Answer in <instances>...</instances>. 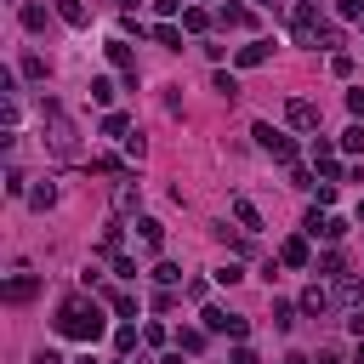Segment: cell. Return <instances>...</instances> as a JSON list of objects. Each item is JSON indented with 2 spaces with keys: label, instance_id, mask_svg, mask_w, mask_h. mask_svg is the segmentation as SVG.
Segmentation results:
<instances>
[{
  "label": "cell",
  "instance_id": "6da1fadb",
  "mask_svg": "<svg viewBox=\"0 0 364 364\" xmlns=\"http://www.w3.org/2000/svg\"><path fill=\"white\" fill-rule=\"evenodd\" d=\"M102 330H108V318H102V301H97V296H85V290L63 296V307H57V336H68V341H97Z\"/></svg>",
  "mask_w": 364,
  "mask_h": 364
},
{
  "label": "cell",
  "instance_id": "7a4b0ae2",
  "mask_svg": "<svg viewBox=\"0 0 364 364\" xmlns=\"http://www.w3.org/2000/svg\"><path fill=\"white\" fill-rule=\"evenodd\" d=\"M40 125H46V148H51L57 159H80V131H74V119H68V108H63V102H51V97H46Z\"/></svg>",
  "mask_w": 364,
  "mask_h": 364
},
{
  "label": "cell",
  "instance_id": "3957f363",
  "mask_svg": "<svg viewBox=\"0 0 364 364\" xmlns=\"http://www.w3.org/2000/svg\"><path fill=\"white\" fill-rule=\"evenodd\" d=\"M330 23L318 17V6L313 0H301V6H290V34H296V46H318V34H324Z\"/></svg>",
  "mask_w": 364,
  "mask_h": 364
},
{
  "label": "cell",
  "instance_id": "277c9868",
  "mask_svg": "<svg viewBox=\"0 0 364 364\" xmlns=\"http://www.w3.org/2000/svg\"><path fill=\"white\" fill-rule=\"evenodd\" d=\"M250 136H256V148H262V154H273L279 165H296V136L273 131L267 119H256V125H250Z\"/></svg>",
  "mask_w": 364,
  "mask_h": 364
},
{
  "label": "cell",
  "instance_id": "5b68a950",
  "mask_svg": "<svg viewBox=\"0 0 364 364\" xmlns=\"http://www.w3.org/2000/svg\"><path fill=\"white\" fill-rule=\"evenodd\" d=\"M199 318H205V330H210V336H228V341H245V336H250V318H245V313H228V307H205Z\"/></svg>",
  "mask_w": 364,
  "mask_h": 364
},
{
  "label": "cell",
  "instance_id": "8992f818",
  "mask_svg": "<svg viewBox=\"0 0 364 364\" xmlns=\"http://www.w3.org/2000/svg\"><path fill=\"white\" fill-rule=\"evenodd\" d=\"M301 233L307 239H347V216H330V210H307V222H301Z\"/></svg>",
  "mask_w": 364,
  "mask_h": 364
},
{
  "label": "cell",
  "instance_id": "52a82bcc",
  "mask_svg": "<svg viewBox=\"0 0 364 364\" xmlns=\"http://www.w3.org/2000/svg\"><path fill=\"white\" fill-rule=\"evenodd\" d=\"M284 119H290L296 131H318V102H307V97H290V102H284Z\"/></svg>",
  "mask_w": 364,
  "mask_h": 364
},
{
  "label": "cell",
  "instance_id": "ba28073f",
  "mask_svg": "<svg viewBox=\"0 0 364 364\" xmlns=\"http://www.w3.org/2000/svg\"><path fill=\"white\" fill-rule=\"evenodd\" d=\"M0 296H6L11 307H23V301H34V296H40V279H34V273H11Z\"/></svg>",
  "mask_w": 364,
  "mask_h": 364
},
{
  "label": "cell",
  "instance_id": "9c48e42d",
  "mask_svg": "<svg viewBox=\"0 0 364 364\" xmlns=\"http://www.w3.org/2000/svg\"><path fill=\"white\" fill-rule=\"evenodd\" d=\"M279 262H284V267H313V250H307V233H296V239H284V245H279Z\"/></svg>",
  "mask_w": 364,
  "mask_h": 364
},
{
  "label": "cell",
  "instance_id": "30bf717a",
  "mask_svg": "<svg viewBox=\"0 0 364 364\" xmlns=\"http://www.w3.org/2000/svg\"><path fill=\"white\" fill-rule=\"evenodd\" d=\"M136 205H142V182L119 176V182H114V210H136Z\"/></svg>",
  "mask_w": 364,
  "mask_h": 364
},
{
  "label": "cell",
  "instance_id": "8fae6325",
  "mask_svg": "<svg viewBox=\"0 0 364 364\" xmlns=\"http://www.w3.org/2000/svg\"><path fill=\"white\" fill-rule=\"evenodd\" d=\"M228 210H233V222H239L245 233H256V228H262V210H256L245 193H233V205H228Z\"/></svg>",
  "mask_w": 364,
  "mask_h": 364
},
{
  "label": "cell",
  "instance_id": "7c38bea8",
  "mask_svg": "<svg viewBox=\"0 0 364 364\" xmlns=\"http://www.w3.org/2000/svg\"><path fill=\"white\" fill-rule=\"evenodd\" d=\"M301 313H307V318H324V313H330V290H324V284H307V290H301Z\"/></svg>",
  "mask_w": 364,
  "mask_h": 364
},
{
  "label": "cell",
  "instance_id": "4fadbf2b",
  "mask_svg": "<svg viewBox=\"0 0 364 364\" xmlns=\"http://www.w3.org/2000/svg\"><path fill=\"white\" fill-rule=\"evenodd\" d=\"M205 336H210L205 324H199V330H193V324H188V330H176V353H188V358H199V353H205Z\"/></svg>",
  "mask_w": 364,
  "mask_h": 364
},
{
  "label": "cell",
  "instance_id": "5bb4252c",
  "mask_svg": "<svg viewBox=\"0 0 364 364\" xmlns=\"http://www.w3.org/2000/svg\"><path fill=\"white\" fill-rule=\"evenodd\" d=\"M51 6H57V17H63L68 28H85V23H91V11H85V0H51Z\"/></svg>",
  "mask_w": 364,
  "mask_h": 364
},
{
  "label": "cell",
  "instance_id": "9a60e30c",
  "mask_svg": "<svg viewBox=\"0 0 364 364\" xmlns=\"http://www.w3.org/2000/svg\"><path fill=\"white\" fill-rule=\"evenodd\" d=\"M102 51H108V63H114L119 74H136V57H131V46H125V40H108Z\"/></svg>",
  "mask_w": 364,
  "mask_h": 364
},
{
  "label": "cell",
  "instance_id": "2e32d148",
  "mask_svg": "<svg viewBox=\"0 0 364 364\" xmlns=\"http://www.w3.org/2000/svg\"><path fill=\"white\" fill-rule=\"evenodd\" d=\"M136 239H142L148 250H159V245H165V222H154V216H136Z\"/></svg>",
  "mask_w": 364,
  "mask_h": 364
},
{
  "label": "cell",
  "instance_id": "e0dca14e",
  "mask_svg": "<svg viewBox=\"0 0 364 364\" xmlns=\"http://www.w3.org/2000/svg\"><path fill=\"white\" fill-rule=\"evenodd\" d=\"M239 68H262L267 63V40H250V46H239V57H233Z\"/></svg>",
  "mask_w": 364,
  "mask_h": 364
},
{
  "label": "cell",
  "instance_id": "ac0fdd59",
  "mask_svg": "<svg viewBox=\"0 0 364 364\" xmlns=\"http://www.w3.org/2000/svg\"><path fill=\"white\" fill-rule=\"evenodd\" d=\"M216 23H222V28H250V6H222Z\"/></svg>",
  "mask_w": 364,
  "mask_h": 364
},
{
  "label": "cell",
  "instance_id": "d6986e66",
  "mask_svg": "<svg viewBox=\"0 0 364 364\" xmlns=\"http://www.w3.org/2000/svg\"><path fill=\"white\" fill-rule=\"evenodd\" d=\"M17 23H23L28 34H40V28H46V6H34V0H28V6L17 11Z\"/></svg>",
  "mask_w": 364,
  "mask_h": 364
},
{
  "label": "cell",
  "instance_id": "ffe728a7",
  "mask_svg": "<svg viewBox=\"0 0 364 364\" xmlns=\"http://www.w3.org/2000/svg\"><path fill=\"white\" fill-rule=\"evenodd\" d=\"M182 28H188V34H205V28H210V11H205V6H188V11H182Z\"/></svg>",
  "mask_w": 364,
  "mask_h": 364
},
{
  "label": "cell",
  "instance_id": "44dd1931",
  "mask_svg": "<svg viewBox=\"0 0 364 364\" xmlns=\"http://www.w3.org/2000/svg\"><path fill=\"white\" fill-rule=\"evenodd\" d=\"M17 74H23V80H34V85H46V57H34V51H28V57L17 63Z\"/></svg>",
  "mask_w": 364,
  "mask_h": 364
},
{
  "label": "cell",
  "instance_id": "7402d4cb",
  "mask_svg": "<svg viewBox=\"0 0 364 364\" xmlns=\"http://www.w3.org/2000/svg\"><path fill=\"white\" fill-rule=\"evenodd\" d=\"M102 301H108V307H114L119 318H136V301H131L125 290H102Z\"/></svg>",
  "mask_w": 364,
  "mask_h": 364
},
{
  "label": "cell",
  "instance_id": "603a6c76",
  "mask_svg": "<svg viewBox=\"0 0 364 364\" xmlns=\"http://www.w3.org/2000/svg\"><path fill=\"white\" fill-rule=\"evenodd\" d=\"M296 313H301V301H273V330H290Z\"/></svg>",
  "mask_w": 364,
  "mask_h": 364
},
{
  "label": "cell",
  "instance_id": "cb8c5ba5",
  "mask_svg": "<svg viewBox=\"0 0 364 364\" xmlns=\"http://www.w3.org/2000/svg\"><path fill=\"white\" fill-rule=\"evenodd\" d=\"M114 97H119V85H114V80H102V74H97V80H91V102H102V108H108V102H114Z\"/></svg>",
  "mask_w": 364,
  "mask_h": 364
},
{
  "label": "cell",
  "instance_id": "d4e9b609",
  "mask_svg": "<svg viewBox=\"0 0 364 364\" xmlns=\"http://www.w3.org/2000/svg\"><path fill=\"white\" fill-rule=\"evenodd\" d=\"M102 131H108V136H119V142H125V136H131V119H125V114H114V108H108V114H102Z\"/></svg>",
  "mask_w": 364,
  "mask_h": 364
},
{
  "label": "cell",
  "instance_id": "484cf974",
  "mask_svg": "<svg viewBox=\"0 0 364 364\" xmlns=\"http://www.w3.org/2000/svg\"><path fill=\"white\" fill-rule=\"evenodd\" d=\"M336 296H341V301H353V307L364 301V296H358V279H353V273H336Z\"/></svg>",
  "mask_w": 364,
  "mask_h": 364
},
{
  "label": "cell",
  "instance_id": "4316f807",
  "mask_svg": "<svg viewBox=\"0 0 364 364\" xmlns=\"http://www.w3.org/2000/svg\"><path fill=\"white\" fill-rule=\"evenodd\" d=\"M210 91H222V97H228V102H233V97H239V80H233V74H228V68H216V80H210Z\"/></svg>",
  "mask_w": 364,
  "mask_h": 364
},
{
  "label": "cell",
  "instance_id": "83f0119b",
  "mask_svg": "<svg viewBox=\"0 0 364 364\" xmlns=\"http://www.w3.org/2000/svg\"><path fill=\"white\" fill-rule=\"evenodd\" d=\"M28 205H34V210H46V205H57V188H51V182H40V188H28Z\"/></svg>",
  "mask_w": 364,
  "mask_h": 364
},
{
  "label": "cell",
  "instance_id": "f1b7e54d",
  "mask_svg": "<svg viewBox=\"0 0 364 364\" xmlns=\"http://www.w3.org/2000/svg\"><path fill=\"white\" fill-rule=\"evenodd\" d=\"M154 40H159V46H171V51H182V28H171V23H159V28H154Z\"/></svg>",
  "mask_w": 364,
  "mask_h": 364
},
{
  "label": "cell",
  "instance_id": "f546056e",
  "mask_svg": "<svg viewBox=\"0 0 364 364\" xmlns=\"http://www.w3.org/2000/svg\"><path fill=\"white\" fill-rule=\"evenodd\" d=\"M6 193H11V199H23V193H28V176H23V171H17V165H11V171H6Z\"/></svg>",
  "mask_w": 364,
  "mask_h": 364
},
{
  "label": "cell",
  "instance_id": "4dcf8cb0",
  "mask_svg": "<svg viewBox=\"0 0 364 364\" xmlns=\"http://www.w3.org/2000/svg\"><path fill=\"white\" fill-rule=\"evenodd\" d=\"M154 279L171 290V284H182V267H176V262H159V267H154Z\"/></svg>",
  "mask_w": 364,
  "mask_h": 364
},
{
  "label": "cell",
  "instance_id": "1f68e13d",
  "mask_svg": "<svg viewBox=\"0 0 364 364\" xmlns=\"http://www.w3.org/2000/svg\"><path fill=\"white\" fill-rule=\"evenodd\" d=\"M341 148H347V154H364V125H347V131H341Z\"/></svg>",
  "mask_w": 364,
  "mask_h": 364
},
{
  "label": "cell",
  "instance_id": "d6a6232c",
  "mask_svg": "<svg viewBox=\"0 0 364 364\" xmlns=\"http://www.w3.org/2000/svg\"><path fill=\"white\" fill-rule=\"evenodd\" d=\"M313 267H318V273H330V279H336V273H347V267H341V256H336V250H324V256H318V262H313Z\"/></svg>",
  "mask_w": 364,
  "mask_h": 364
},
{
  "label": "cell",
  "instance_id": "836d02e7",
  "mask_svg": "<svg viewBox=\"0 0 364 364\" xmlns=\"http://www.w3.org/2000/svg\"><path fill=\"white\" fill-rule=\"evenodd\" d=\"M114 347L131 353V347H136V324H119V330H114Z\"/></svg>",
  "mask_w": 364,
  "mask_h": 364
},
{
  "label": "cell",
  "instance_id": "e575fe53",
  "mask_svg": "<svg viewBox=\"0 0 364 364\" xmlns=\"http://www.w3.org/2000/svg\"><path fill=\"white\" fill-rule=\"evenodd\" d=\"M330 74H336V80H347V74H353V57H347V51H336V57H330Z\"/></svg>",
  "mask_w": 364,
  "mask_h": 364
},
{
  "label": "cell",
  "instance_id": "d590c367",
  "mask_svg": "<svg viewBox=\"0 0 364 364\" xmlns=\"http://www.w3.org/2000/svg\"><path fill=\"white\" fill-rule=\"evenodd\" d=\"M119 239H125V228H102V250L108 256H119Z\"/></svg>",
  "mask_w": 364,
  "mask_h": 364
},
{
  "label": "cell",
  "instance_id": "8d00e7d4",
  "mask_svg": "<svg viewBox=\"0 0 364 364\" xmlns=\"http://www.w3.org/2000/svg\"><path fill=\"white\" fill-rule=\"evenodd\" d=\"M239 279H245V267H239V262H228V267H216V284H239Z\"/></svg>",
  "mask_w": 364,
  "mask_h": 364
},
{
  "label": "cell",
  "instance_id": "74e56055",
  "mask_svg": "<svg viewBox=\"0 0 364 364\" xmlns=\"http://www.w3.org/2000/svg\"><path fill=\"white\" fill-rule=\"evenodd\" d=\"M108 262H114V273H119V279H136V262H131V256H108Z\"/></svg>",
  "mask_w": 364,
  "mask_h": 364
},
{
  "label": "cell",
  "instance_id": "f35d334b",
  "mask_svg": "<svg viewBox=\"0 0 364 364\" xmlns=\"http://www.w3.org/2000/svg\"><path fill=\"white\" fill-rule=\"evenodd\" d=\"M228 364H262V358H256V347H245V341H239V347H233V358H228Z\"/></svg>",
  "mask_w": 364,
  "mask_h": 364
},
{
  "label": "cell",
  "instance_id": "ab89813d",
  "mask_svg": "<svg viewBox=\"0 0 364 364\" xmlns=\"http://www.w3.org/2000/svg\"><path fill=\"white\" fill-rule=\"evenodd\" d=\"M154 11H159V17H176V11H188V6H182V0H154Z\"/></svg>",
  "mask_w": 364,
  "mask_h": 364
},
{
  "label": "cell",
  "instance_id": "60d3db41",
  "mask_svg": "<svg viewBox=\"0 0 364 364\" xmlns=\"http://www.w3.org/2000/svg\"><path fill=\"white\" fill-rule=\"evenodd\" d=\"M347 330H353V336H358V341H364V301H358V307H353V318H347Z\"/></svg>",
  "mask_w": 364,
  "mask_h": 364
},
{
  "label": "cell",
  "instance_id": "b9f144b4",
  "mask_svg": "<svg viewBox=\"0 0 364 364\" xmlns=\"http://www.w3.org/2000/svg\"><path fill=\"white\" fill-rule=\"evenodd\" d=\"M341 17H358L364 23V0H341Z\"/></svg>",
  "mask_w": 364,
  "mask_h": 364
},
{
  "label": "cell",
  "instance_id": "7bdbcfd3",
  "mask_svg": "<svg viewBox=\"0 0 364 364\" xmlns=\"http://www.w3.org/2000/svg\"><path fill=\"white\" fill-rule=\"evenodd\" d=\"M347 108H353V114H364V91H347Z\"/></svg>",
  "mask_w": 364,
  "mask_h": 364
},
{
  "label": "cell",
  "instance_id": "ee69618b",
  "mask_svg": "<svg viewBox=\"0 0 364 364\" xmlns=\"http://www.w3.org/2000/svg\"><path fill=\"white\" fill-rule=\"evenodd\" d=\"M34 364H63V358H57L51 347H40V353H34Z\"/></svg>",
  "mask_w": 364,
  "mask_h": 364
},
{
  "label": "cell",
  "instance_id": "f6af8a7d",
  "mask_svg": "<svg viewBox=\"0 0 364 364\" xmlns=\"http://www.w3.org/2000/svg\"><path fill=\"white\" fill-rule=\"evenodd\" d=\"M318 364H347V358L341 353H318Z\"/></svg>",
  "mask_w": 364,
  "mask_h": 364
},
{
  "label": "cell",
  "instance_id": "bcb514c9",
  "mask_svg": "<svg viewBox=\"0 0 364 364\" xmlns=\"http://www.w3.org/2000/svg\"><path fill=\"white\" fill-rule=\"evenodd\" d=\"M114 6H119V11H125V17H131V11H136V0H114Z\"/></svg>",
  "mask_w": 364,
  "mask_h": 364
},
{
  "label": "cell",
  "instance_id": "7dc6e473",
  "mask_svg": "<svg viewBox=\"0 0 364 364\" xmlns=\"http://www.w3.org/2000/svg\"><path fill=\"white\" fill-rule=\"evenodd\" d=\"M279 364H307V358H301V353H290V358H279Z\"/></svg>",
  "mask_w": 364,
  "mask_h": 364
},
{
  "label": "cell",
  "instance_id": "c3c4849f",
  "mask_svg": "<svg viewBox=\"0 0 364 364\" xmlns=\"http://www.w3.org/2000/svg\"><path fill=\"white\" fill-rule=\"evenodd\" d=\"M159 364H182V353H165V358H159Z\"/></svg>",
  "mask_w": 364,
  "mask_h": 364
},
{
  "label": "cell",
  "instance_id": "681fc988",
  "mask_svg": "<svg viewBox=\"0 0 364 364\" xmlns=\"http://www.w3.org/2000/svg\"><path fill=\"white\" fill-rule=\"evenodd\" d=\"M353 364H364V341H358V353H353Z\"/></svg>",
  "mask_w": 364,
  "mask_h": 364
},
{
  "label": "cell",
  "instance_id": "f907efd6",
  "mask_svg": "<svg viewBox=\"0 0 364 364\" xmlns=\"http://www.w3.org/2000/svg\"><path fill=\"white\" fill-rule=\"evenodd\" d=\"M250 6H279V0H250Z\"/></svg>",
  "mask_w": 364,
  "mask_h": 364
},
{
  "label": "cell",
  "instance_id": "816d5d0a",
  "mask_svg": "<svg viewBox=\"0 0 364 364\" xmlns=\"http://www.w3.org/2000/svg\"><path fill=\"white\" fill-rule=\"evenodd\" d=\"M358 222H364V199H358Z\"/></svg>",
  "mask_w": 364,
  "mask_h": 364
}]
</instances>
